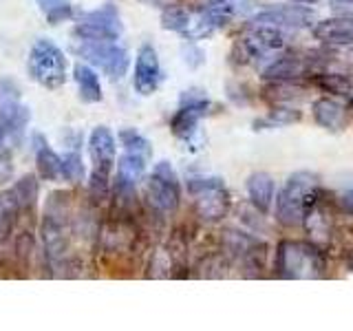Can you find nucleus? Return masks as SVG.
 <instances>
[{
    "label": "nucleus",
    "instance_id": "1",
    "mask_svg": "<svg viewBox=\"0 0 353 331\" xmlns=\"http://www.w3.org/2000/svg\"><path fill=\"white\" fill-rule=\"evenodd\" d=\"M318 194L320 183L316 174L307 170L294 172L276 197V219L287 228L305 223V217L318 205Z\"/></svg>",
    "mask_w": 353,
    "mask_h": 331
},
{
    "label": "nucleus",
    "instance_id": "2",
    "mask_svg": "<svg viewBox=\"0 0 353 331\" xmlns=\"http://www.w3.org/2000/svg\"><path fill=\"white\" fill-rule=\"evenodd\" d=\"M276 272L283 279H320L325 274V259L314 243L283 241L276 252Z\"/></svg>",
    "mask_w": 353,
    "mask_h": 331
},
{
    "label": "nucleus",
    "instance_id": "3",
    "mask_svg": "<svg viewBox=\"0 0 353 331\" xmlns=\"http://www.w3.org/2000/svg\"><path fill=\"white\" fill-rule=\"evenodd\" d=\"M42 245L53 268L62 263L69 245V197L64 192L51 194L42 219Z\"/></svg>",
    "mask_w": 353,
    "mask_h": 331
},
{
    "label": "nucleus",
    "instance_id": "4",
    "mask_svg": "<svg viewBox=\"0 0 353 331\" xmlns=\"http://www.w3.org/2000/svg\"><path fill=\"white\" fill-rule=\"evenodd\" d=\"M27 71L31 80L47 88H58L66 80V58L49 38L33 42L27 60Z\"/></svg>",
    "mask_w": 353,
    "mask_h": 331
},
{
    "label": "nucleus",
    "instance_id": "5",
    "mask_svg": "<svg viewBox=\"0 0 353 331\" xmlns=\"http://www.w3.org/2000/svg\"><path fill=\"white\" fill-rule=\"evenodd\" d=\"M77 55H82L86 62H91L97 69H102L110 80H121L128 71V51L115 40H93L80 38L73 44Z\"/></svg>",
    "mask_w": 353,
    "mask_h": 331
},
{
    "label": "nucleus",
    "instance_id": "6",
    "mask_svg": "<svg viewBox=\"0 0 353 331\" xmlns=\"http://www.w3.org/2000/svg\"><path fill=\"white\" fill-rule=\"evenodd\" d=\"M188 190L194 199L196 214L203 221H219L228 214L230 197L223 181L216 177H192L188 179Z\"/></svg>",
    "mask_w": 353,
    "mask_h": 331
},
{
    "label": "nucleus",
    "instance_id": "7",
    "mask_svg": "<svg viewBox=\"0 0 353 331\" xmlns=\"http://www.w3.org/2000/svg\"><path fill=\"white\" fill-rule=\"evenodd\" d=\"M146 201L161 214H170L179 208V177L168 161H159L148 177Z\"/></svg>",
    "mask_w": 353,
    "mask_h": 331
},
{
    "label": "nucleus",
    "instance_id": "8",
    "mask_svg": "<svg viewBox=\"0 0 353 331\" xmlns=\"http://www.w3.org/2000/svg\"><path fill=\"white\" fill-rule=\"evenodd\" d=\"M88 152H91V161H93L91 190L104 194L108 190L110 166H113L115 159V137L110 135V130L106 126L93 128L91 137H88Z\"/></svg>",
    "mask_w": 353,
    "mask_h": 331
},
{
    "label": "nucleus",
    "instance_id": "9",
    "mask_svg": "<svg viewBox=\"0 0 353 331\" xmlns=\"http://www.w3.org/2000/svg\"><path fill=\"white\" fill-rule=\"evenodd\" d=\"M124 31L119 11L115 5H104L95 11H88L77 22L75 36L77 38H93V40H117Z\"/></svg>",
    "mask_w": 353,
    "mask_h": 331
},
{
    "label": "nucleus",
    "instance_id": "10",
    "mask_svg": "<svg viewBox=\"0 0 353 331\" xmlns=\"http://www.w3.org/2000/svg\"><path fill=\"white\" fill-rule=\"evenodd\" d=\"M27 119L29 110L20 104L18 88L9 80H0V126L5 128L7 139H18Z\"/></svg>",
    "mask_w": 353,
    "mask_h": 331
},
{
    "label": "nucleus",
    "instance_id": "11",
    "mask_svg": "<svg viewBox=\"0 0 353 331\" xmlns=\"http://www.w3.org/2000/svg\"><path fill=\"white\" fill-rule=\"evenodd\" d=\"M208 97L201 91H185L181 95L179 110L172 117V132L181 139H190L194 135V130L199 126L201 117L208 113Z\"/></svg>",
    "mask_w": 353,
    "mask_h": 331
},
{
    "label": "nucleus",
    "instance_id": "12",
    "mask_svg": "<svg viewBox=\"0 0 353 331\" xmlns=\"http://www.w3.org/2000/svg\"><path fill=\"white\" fill-rule=\"evenodd\" d=\"M241 49L250 60H263L265 55L285 49V36L279 27L256 25L241 42Z\"/></svg>",
    "mask_w": 353,
    "mask_h": 331
},
{
    "label": "nucleus",
    "instance_id": "13",
    "mask_svg": "<svg viewBox=\"0 0 353 331\" xmlns=\"http://www.w3.org/2000/svg\"><path fill=\"white\" fill-rule=\"evenodd\" d=\"M316 20L314 11L303 5H285L268 9L263 14L254 16V25H272L279 29H305L312 27V22Z\"/></svg>",
    "mask_w": 353,
    "mask_h": 331
},
{
    "label": "nucleus",
    "instance_id": "14",
    "mask_svg": "<svg viewBox=\"0 0 353 331\" xmlns=\"http://www.w3.org/2000/svg\"><path fill=\"white\" fill-rule=\"evenodd\" d=\"M161 82V66L157 51H154L150 44H143L137 53V62H135V77H132V84H135V91L139 95H150L154 93V88Z\"/></svg>",
    "mask_w": 353,
    "mask_h": 331
},
{
    "label": "nucleus",
    "instance_id": "15",
    "mask_svg": "<svg viewBox=\"0 0 353 331\" xmlns=\"http://www.w3.org/2000/svg\"><path fill=\"white\" fill-rule=\"evenodd\" d=\"M316 40L325 44H353V18H327L316 22Z\"/></svg>",
    "mask_w": 353,
    "mask_h": 331
},
{
    "label": "nucleus",
    "instance_id": "16",
    "mask_svg": "<svg viewBox=\"0 0 353 331\" xmlns=\"http://www.w3.org/2000/svg\"><path fill=\"white\" fill-rule=\"evenodd\" d=\"M314 119L318 126L338 132L347 126V108L331 97H320L314 102Z\"/></svg>",
    "mask_w": 353,
    "mask_h": 331
},
{
    "label": "nucleus",
    "instance_id": "17",
    "mask_svg": "<svg viewBox=\"0 0 353 331\" xmlns=\"http://www.w3.org/2000/svg\"><path fill=\"white\" fill-rule=\"evenodd\" d=\"M309 73V62L303 58H279L276 62H272L268 69H265L263 77L265 80H272V82H294V80H301Z\"/></svg>",
    "mask_w": 353,
    "mask_h": 331
},
{
    "label": "nucleus",
    "instance_id": "18",
    "mask_svg": "<svg viewBox=\"0 0 353 331\" xmlns=\"http://www.w3.org/2000/svg\"><path fill=\"white\" fill-rule=\"evenodd\" d=\"M33 148H36V161H38L40 177L47 181H55L58 174H62V159L58 157V152L49 146V141L44 139V135H40V132L33 135Z\"/></svg>",
    "mask_w": 353,
    "mask_h": 331
},
{
    "label": "nucleus",
    "instance_id": "19",
    "mask_svg": "<svg viewBox=\"0 0 353 331\" xmlns=\"http://www.w3.org/2000/svg\"><path fill=\"white\" fill-rule=\"evenodd\" d=\"M143 172H146V157L135 152H124V157L117 163V190L130 192L141 181Z\"/></svg>",
    "mask_w": 353,
    "mask_h": 331
},
{
    "label": "nucleus",
    "instance_id": "20",
    "mask_svg": "<svg viewBox=\"0 0 353 331\" xmlns=\"http://www.w3.org/2000/svg\"><path fill=\"white\" fill-rule=\"evenodd\" d=\"M248 194L254 208L268 212L274 201V179L268 172H254L248 179Z\"/></svg>",
    "mask_w": 353,
    "mask_h": 331
},
{
    "label": "nucleus",
    "instance_id": "21",
    "mask_svg": "<svg viewBox=\"0 0 353 331\" xmlns=\"http://www.w3.org/2000/svg\"><path fill=\"white\" fill-rule=\"evenodd\" d=\"M73 77L77 82V93H80L82 102L86 104H95L102 99V84H99V77L95 71L86 64H75L73 66Z\"/></svg>",
    "mask_w": 353,
    "mask_h": 331
},
{
    "label": "nucleus",
    "instance_id": "22",
    "mask_svg": "<svg viewBox=\"0 0 353 331\" xmlns=\"http://www.w3.org/2000/svg\"><path fill=\"white\" fill-rule=\"evenodd\" d=\"M9 194L14 199L18 210H29L38 199V183L33 177H25V179H20L14 188H11Z\"/></svg>",
    "mask_w": 353,
    "mask_h": 331
},
{
    "label": "nucleus",
    "instance_id": "23",
    "mask_svg": "<svg viewBox=\"0 0 353 331\" xmlns=\"http://www.w3.org/2000/svg\"><path fill=\"white\" fill-rule=\"evenodd\" d=\"M40 11L51 25H60L64 20L73 18V5L71 0H36Z\"/></svg>",
    "mask_w": 353,
    "mask_h": 331
},
{
    "label": "nucleus",
    "instance_id": "24",
    "mask_svg": "<svg viewBox=\"0 0 353 331\" xmlns=\"http://www.w3.org/2000/svg\"><path fill=\"white\" fill-rule=\"evenodd\" d=\"M190 18H192L190 11L174 3V5L163 9V14H161V27L163 29H170V31H176V33H185L188 27H190Z\"/></svg>",
    "mask_w": 353,
    "mask_h": 331
},
{
    "label": "nucleus",
    "instance_id": "25",
    "mask_svg": "<svg viewBox=\"0 0 353 331\" xmlns=\"http://www.w3.org/2000/svg\"><path fill=\"white\" fill-rule=\"evenodd\" d=\"M119 139H121V143H124V148H126V152H135V154H141V157H150V152H152V148H150V141L143 137V135H139L137 130H132V128H124L119 132Z\"/></svg>",
    "mask_w": 353,
    "mask_h": 331
},
{
    "label": "nucleus",
    "instance_id": "26",
    "mask_svg": "<svg viewBox=\"0 0 353 331\" xmlns=\"http://www.w3.org/2000/svg\"><path fill=\"white\" fill-rule=\"evenodd\" d=\"M62 177L69 181H82L84 179V163L77 150H69L62 157Z\"/></svg>",
    "mask_w": 353,
    "mask_h": 331
},
{
    "label": "nucleus",
    "instance_id": "27",
    "mask_svg": "<svg viewBox=\"0 0 353 331\" xmlns=\"http://www.w3.org/2000/svg\"><path fill=\"white\" fill-rule=\"evenodd\" d=\"M318 84L329 93H338V95H351V82L345 75L340 73H325L318 75Z\"/></svg>",
    "mask_w": 353,
    "mask_h": 331
},
{
    "label": "nucleus",
    "instance_id": "28",
    "mask_svg": "<svg viewBox=\"0 0 353 331\" xmlns=\"http://www.w3.org/2000/svg\"><path fill=\"white\" fill-rule=\"evenodd\" d=\"M298 119H301V113H298L296 108H274V113L268 117L270 124H276V126L292 124V121H298Z\"/></svg>",
    "mask_w": 353,
    "mask_h": 331
},
{
    "label": "nucleus",
    "instance_id": "29",
    "mask_svg": "<svg viewBox=\"0 0 353 331\" xmlns=\"http://www.w3.org/2000/svg\"><path fill=\"white\" fill-rule=\"evenodd\" d=\"M18 212V208L14 203V199H11V194H3L0 197V232H3V228L11 221V217H14Z\"/></svg>",
    "mask_w": 353,
    "mask_h": 331
},
{
    "label": "nucleus",
    "instance_id": "30",
    "mask_svg": "<svg viewBox=\"0 0 353 331\" xmlns=\"http://www.w3.org/2000/svg\"><path fill=\"white\" fill-rule=\"evenodd\" d=\"M342 205H345V210L349 214H353V190H347L345 194H342Z\"/></svg>",
    "mask_w": 353,
    "mask_h": 331
},
{
    "label": "nucleus",
    "instance_id": "31",
    "mask_svg": "<svg viewBox=\"0 0 353 331\" xmlns=\"http://www.w3.org/2000/svg\"><path fill=\"white\" fill-rule=\"evenodd\" d=\"M141 3H146V5H152V7H170L174 5V0H141Z\"/></svg>",
    "mask_w": 353,
    "mask_h": 331
},
{
    "label": "nucleus",
    "instance_id": "32",
    "mask_svg": "<svg viewBox=\"0 0 353 331\" xmlns=\"http://www.w3.org/2000/svg\"><path fill=\"white\" fill-rule=\"evenodd\" d=\"M292 3H301V5H314L316 0H292Z\"/></svg>",
    "mask_w": 353,
    "mask_h": 331
},
{
    "label": "nucleus",
    "instance_id": "33",
    "mask_svg": "<svg viewBox=\"0 0 353 331\" xmlns=\"http://www.w3.org/2000/svg\"><path fill=\"white\" fill-rule=\"evenodd\" d=\"M340 3H353V0H340Z\"/></svg>",
    "mask_w": 353,
    "mask_h": 331
}]
</instances>
